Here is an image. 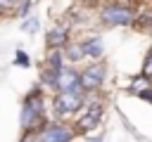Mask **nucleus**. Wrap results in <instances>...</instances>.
I'll return each instance as SVG.
<instances>
[{
  "label": "nucleus",
  "mask_w": 152,
  "mask_h": 142,
  "mask_svg": "<svg viewBox=\"0 0 152 142\" xmlns=\"http://www.w3.org/2000/svg\"><path fill=\"white\" fill-rule=\"evenodd\" d=\"M102 114H104L102 104H93V106H88V109L81 114V118L76 121V130H78V133H88V130H93V128L102 121Z\"/></svg>",
  "instance_id": "0eeeda50"
},
{
  "label": "nucleus",
  "mask_w": 152,
  "mask_h": 142,
  "mask_svg": "<svg viewBox=\"0 0 152 142\" xmlns=\"http://www.w3.org/2000/svg\"><path fill=\"white\" fill-rule=\"evenodd\" d=\"M64 57H66V62H71V64H76V62H81V59L86 57V50H83V43H69V45L64 47Z\"/></svg>",
  "instance_id": "9b49d317"
},
{
  "label": "nucleus",
  "mask_w": 152,
  "mask_h": 142,
  "mask_svg": "<svg viewBox=\"0 0 152 142\" xmlns=\"http://www.w3.org/2000/svg\"><path fill=\"white\" fill-rule=\"evenodd\" d=\"M93 142H100V140H93Z\"/></svg>",
  "instance_id": "aec40b11"
},
{
  "label": "nucleus",
  "mask_w": 152,
  "mask_h": 142,
  "mask_svg": "<svg viewBox=\"0 0 152 142\" xmlns=\"http://www.w3.org/2000/svg\"><path fill=\"white\" fill-rule=\"evenodd\" d=\"M38 26H40V21H38L36 17H31V19H26V21H24V31H26V33H36V31H38Z\"/></svg>",
  "instance_id": "2eb2a0df"
},
{
  "label": "nucleus",
  "mask_w": 152,
  "mask_h": 142,
  "mask_svg": "<svg viewBox=\"0 0 152 142\" xmlns=\"http://www.w3.org/2000/svg\"><path fill=\"white\" fill-rule=\"evenodd\" d=\"M100 19L107 24V26H133L135 24V19H138V14H135V9L128 5V2H107V5H102V9H100Z\"/></svg>",
  "instance_id": "f03ea898"
},
{
  "label": "nucleus",
  "mask_w": 152,
  "mask_h": 142,
  "mask_svg": "<svg viewBox=\"0 0 152 142\" xmlns=\"http://www.w3.org/2000/svg\"><path fill=\"white\" fill-rule=\"evenodd\" d=\"M26 2H31V0H0V7H2V12H5V14H10V12H14V14H17Z\"/></svg>",
  "instance_id": "ddd939ff"
},
{
  "label": "nucleus",
  "mask_w": 152,
  "mask_h": 142,
  "mask_svg": "<svg viewBox=\"0 0 152 142\" xmlns=\"http://www.w3.org/2000/svg\"><path fill=\"white\" fill-rule=\"evenodd\" d=\"M64 50H48V57H45V66L52 69V71H62L66 64H64Z\"/></svg>",
  "instance_id": "9d476101"
},
{
  "label": "nucleus",
  "mask_w": 152,
  "mask_h": 142,
  "mask_svg": "<svg viewBox=\"0 0 152 142\" xmlns=\"http://www.w3.org/2000/svg\"><path fill=\"white\" fill-rule=\"evenodd\" d=\"M69 45V26L57 24L48 33V50H64Z\"/></svg>",
  "instance_id": "6e6552de"
},
{
  "label": "nucleus",
  "mask_w": 152,
  "mask_h": 142,
  "mask_svg": "<svg viewBox=\"0 0 152 142\" xmlns=\"http://www.w3.org/2000/svg\"><path fill=\"white\" fill-rule=\"evenodd\" d=\"M121 2H138V0H121Z\"/></svg>",
  "instance_id": "6ab92c4d"
},
{
  "label": "nucleus",
  "mask_w": 152,
  "mask_h": 142,
  "mask_svg": "<svg viewBox=\"0 0 152 142\" xmlns=\"http://www.w3.org/2000/svg\"><path fill=\"white\" fill-rule=\"evenodd\" d=\"M142 76L152 78V50L145 54V62H142Z\"/></svg>",
  "instance_id": "4468645a"
},
{
  "label": "nucleus",
  "mask_w": 152,
  "mask_h": 142,
  "mask_svg": "<svg viewBox=\"0 0 152 142\" xmlns=\"http://www.w3.org/2000/svg\"><path fill=\"white\" fill-rule=\"evenodd\" d=\"M62 90H83L81 88V73L71 64H66L62 71H57V92H62Z\"/></svg>",
  "instance_id": "423d86ee"
},
{
  "label": "nucleus",
  "mask_w": 152,
  "mask_h": 142,
  "mask_svg": "<svg viewBox=\"0 0 152 142\" xmlns=\"http://www.w3.org/2000/svg\"><path fill=\"white\" fill-rule=\"evenodd\" d=\"M57 116H74L86 106V90H62L52 99Z\"/></svg>",
  "instance_id": "7ed1b4c3"
},
{
  "label": "nucleus",
  "mask_w": 152,
  "mask_h": 142,
  "mask_svg": "<svg viewBox=\"0 0 152 142\" xmlns=\"http://www.w3.org/2000/svg\"><path fill=\"white\" fill-rule=\"evenodd\" d=\"M104 76H107V66L104 64H88L81 71V88L86 92H95L97 88H102Z\"/></svg>",
  "instance_id": "39448f33"
},
{
  "label": "nucleus",
  "mask_w": 152,
  "mask_h": 142,
  "mask_svg": "<svg viewBox=\"0 0 152 142\" xmlns=\"http://www.w3.org/2000/svg\"><path fill=\"white\" fill-rule=\"evenodd\" d=\"M147 88H152V78H147V76H138V78H133L131 80V85H128V90L133 92V95H142Z\"/></svg>",
  "instance_id": "f8f14e48"
},
{
  "label": "nucleus",
  "mask_w": 152,
  "mask_h": 142,
  "mask_svg": "<svg viewBox=\"0 0 152 142\" xmlns=\"http://www.w3.org/2000/svg\"><path fill=\"white\" fill-rule=\"evenodd\" d=\"M140 97H142V99H147V102H152V88H147V90H145Z\"/></svg>",
  "instance_id": "a211bd4d"
},
{
  "label": "nucleus",
  "mask_w": 152,
  "mask_h": 142,
  "mask_svg": "<svg viewBox=\"0 0 152 142\" xmlns=\"http://www.w3.org/2000/svg\"><path fill=\"white\" fill-rule=\"evenodd\" d=\"M40 142H71L74 140V128H69L62 121H48L38 130Z\"/></svg>",
  "instance_id": "20e7f679"
},
{
  "label": "nucleus",
  "mask_w": 152,
  "mask_h": 142,
  "mask_svg": "<svg viewBox=\"0 0 152 142\" xmlns=\"http://www.w3.org/2000/svg\"><path fill=\"white\" fill-rule=\"evenodd\" d=\"M21 130L24 133H38L48 121H45V102H43V92L36 85L21 102Z\"/></svg>",
  "instance_id": "f257e3e1"
},
{
  "label": "nucleus",
  "mask_w": 152,
  "mask_h": 142,
  "mask_svg": "<svg viewBox=\"0 0 152 142\" xmlns=\"http://www.w3.org/2000/svg\"><path fill=\"white\" fill-rule=\"evenodd\" d=\"M14 62H17L19 66H28V54L19 50V52H17V57H14Z\"/></svg>",
  "instance_id": "dca6fc26"
},
{
  "label": "nucleus",
  "mask_w": 152,
  "mask_h": 142,
  "mask_svg": "<svg viewBox=\"0 0 152 142\" xmlns=\"http://www.w3.org/2000/svg\"><path fill=\"white\" fill-rule=\"evenodd\" d=\"M83 50H86V57H90V59H97V57H102V38L100 36H90L88 40H83Z\"/></svg>",
  "instance_id": "1a4fd4ad"
},
{
  "label": "nucleus",
  "mask_w": 152,
  "mask_h": 142,
  "mask_svg": "<svg viewBox=\"0 0 152 142\" xmlns=\"http://www.w3.org/2000/svg\"><path fill=\"white\" fill-rule=\"evenodd\" d=\"M19 142H40V137H38V133H24V137Z\"/></svg>",
  "instance_id": "f3484780"
}]
</instances>
